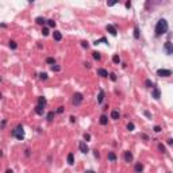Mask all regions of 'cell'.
<instances>
[{
  "instance_id": "ffe728a7",
  "label": "cell",
  "mask_w": 173,
  "mask_h": 173,
  "mask_svg": "<svg viewBox=\"0 0 173 173\" xmlns=\"http://www.w3.org/2000/svg\"><path fill=\"white\" fill-rule=\"evenodd\" d=\"M43 108H45V107L37 106V107H35V112H37L38 115H43Z\"/></svg>"
},
{
  "instance_id": "d4e9b609",
  "label": "cell",
  "mask_w": 173,
  "mask_h": 173,
  "mask_svg": "<svg viewBox=\"0 0 173 173\" xmlns=\"http://www.w3.org/2000/svg\"><path fill=\"white\" fill-rule=\"evenodd\" d=\"M112 62H114V64H119V62H120V57H119L118 54H115L114 57H112Z\"/></svg>"
},
{
  "instance_id": "6da1fadb",
  "label": "cell",
  "mask_w": 173,
  "mask_h": 173,
  "mask_svg": "<svg viewBox=\"0 0 173 173\" xmlns=\"http://www.w3.org/2000/svg\"><path fill=\"white\" fill-rule=\"evenodd\" d=\"M165 33H168V22L165 19H160L156 25V37H161Z\"/></svg>"
},
{
  "instance_id": "b9f144b4",
  "label": "cell",
  "mask_w": 173,
  "mask_h": 173,
  "mask_svg": "<svg viewBox=\"0 0 173 173\" xmlns=\"http://www.w3.org/2000/svg\"><path fill=\"white\" fill-rule=\"evenodd\" d=\"M173 143V139H172V138H169V139H168V145H172Z\"/></svg>"
},
{
  "instance_id": "44dd1931",
  "label": "cell",
  "mask_w": 173,
  "mask_h": 173,
  "mask_svg": "<svg viewBox=\"0 0 173 173\" xmlns=\"http://www.w3.org/2000/svg\"><path fill=\"white\" fill-rule=\"evenodd\" d=\"M145 85H146V88H153V81L150 80V79H148V80H145Z\"/></svg>"
},
{
  "instance_id": "5b68a950",
  "label": "cell",
  "mask_w": 173,
  "mask_h": 173,
  "mask_svg": "<svg viewBox=\"0 0 173 173\" xmlns=\"http://www.w3.org/2000/svg\"><path fill=\"white\" fill-rule=\"evenodd\" d=\"M152 97H153V99H156V100H158V99H160V97H161V91H160V88H157V87H153Z\"/></svg>"
},
{
  "instance_id": "603a6c76",
  "label": "cell",
  "mask_w": 173,
  "mask_h": 173,
  "mask_svg": "<svg viewBox=\"0 0 173 173\" xmlns=\"http://www.w3.org/2000/svg\"><path fill=\"white\" fill-rule=\"evenodd\" d=\"M92 57L95 59H97V61H100V58H101V55H100V53H99V51H93V53H92Z\"/></svg>"
},
{
  "instance_id": "9c48e42d",
  "label": "cell",
  "mask_w": 173,
  "mask_h": 173,
  "mask_svg": "<svg viewBox=\"0 0 173 173\" xmlns=\"http://www.w3.org/2000/svg\"><path fill=\"white\" fill-rule=\"evenodd\" d=\"M134 172L135 173H142L143 172V164L142 162H137L134 166Z\"/></svg>"
},
{
  "instance_id": "cb8c5ba5",
  "label": "cell",
  "mask_w": 173,
  "mask_h": 173,
  "mask_svg": "<svg viewBox=\"0 0 173 173\" xmlns=\"http://www.w3.org/2000/svg\"><path fill=\"white\" fill-rule=\"evenodd\" d=\"M54 115H55L54 111H50V112L47 114V120H49V122H51V120H53V118H54Z\"/></svg>"
},
{
  "instance_id": "52a82bcc",
  "label": "cell",
  "mask_w": 173,
  "mask_h": 173,
  "mask_svg": "<svg viewBox=\"0 0 173 173\" xmlns=\"http://www.w3.org/2000/svg\"><path fill=\"white\" fill-rule=\"evenodd\" d=\"M107 31L111 34V35H114V37H116V34H118V31H116V29H115V26L112 25H107Z\"/></svg>"
},
{
  "instance_id": "8d00e7d4",
  "label": "cell",
  "mask_w": 173,
  "mask_h": 173,
  "mask_svg": "<svg viewBox=\"0 0 173 173\" xmlns=\"http://www.w3.org/2000/svg\"><path fill=\"white\" fill-rule=\"evenodd\" d=\"M64 112V107L61 106V107H58V110H57V114H62Z\"/></svg>"
},
{
  "instance_id": "4316f807",
  "label": "cell",
  "mask_w": 173,
  "mask_h": 173,
  "mask_svg": "<svg viewBox=\"0 0 173 173\" xmlns=\"http://www.w3.org/2000/svg\"><path fill=\"white\" fill-rule=\"evenodd\" d=\"M46 23H47V26H49V27H55V22L53 20V19H49V20H46Z\"/></svg>"
},
{
  "instance_id": "e575fe53",
  "label": "cell",
  "mask_w": 173,
  "mask_h": 173,
  "mask_svg": "<svg viewBox=\"0 0 173 173\" xmlns=\"http://www.w3.org/2000/svg\"><path fill=\"white\" fill-rule=\"evenodd\" d=\"M81 46L84 47V49H88V46H89V45H88V42H85V41H83V42H81Z\"/></svg>"
},
{
  "instance_id": "e0dca14e",
  "label": "cell",
  "mask_w": 173,
  "mask_h": 173,
  "mask_svg": "<svg viewBox=\"0 0 173 173\" xmlns=\"http://www.w3.org/2000/svg\"><path fill=\"white\" fill-rule=\"evenodd\" d=\"M35 22H37V25H41V26H43L45 23H46V19L45 18H42V16H38L37 19H35Z\"/></svg>"
},
{
  "instance_id": "f35d334b",
  "label": "cell",
  "mask_w": 173,
  "mask_h": 173,
  "mask_svg": "<svg viewBox=\"0 0 173 173\" xmlns=\"http://www.w3.org/2000/svg\"><path fill=\"white\" fill-rule=\"evenodd\" d=\"M145 115H146L148 118H150V119H152V115H150V112H149V111H145Z\"/></svg>"
},
{
  "instance_id": "f1b7e54d",
  "label": "cell",
  "mask_w": 173,
  "mask_h": 173,
  "mask_svg": "<svg viewBox=\"0 0 173 173\" xmlns=\"http://www.w3.org/2000/svg\"><path fill=\"white\" fill-rule=\"evenodd\" d=\"M51 70H53V72H59V70H61V66H58V65H53V66H51Z\"/></svg>"
},
{
  "instance_id": "8992f818",
  "label": "cell",
  "mask_w": 173,
  "mask_h": 173,
  "mask_svg": "<svg viewBox=\"0 0 173 173\" xmlns=\"http://www.w3.org/2000/svg\"><path fill=\"white\" fill-rule=\"evenodd\" d=\"M79 148H80V152H81V153H84V154H87V153L89 152V149H88V145L85 143L84 141H81L80 143H79Z\"/></svg>"
},
{
  "instance_id": "1f68e13d",
  "label": "cell",
  "mask_w": 173,
  "mask_h": 173,
  "mask_svg": "<svg viewBox=\"0 0 173 173\" xmlns=\"http://www.w3.org/2000/svg\"><path fill=\"white\" fill-rule=\"evenodd\" d=\"M134 123H129V124H127V130L129 131H134Z\"/></svg>"
},
{
  "instance_id": "4fadbf2b",
  "label": "cell",
  "mask_w": 173,
  "mask_h": 173,
  "mask_svg": "<svg viewBox=\"0 0 173 173\" xmlns=\"http://www.w3.org/2000/svg\"><path fill=\"white\" fill-rule=\"evenodd\" d=\"M99 122H100V124H103V126L108 124V116H107V115H101L100 119H99Z\"/></svg>"
},
{
  "instance_id": "7bdbcfd3",
  "label": "cell",
  "mask_w": 173,
  "mask_h": 173,
  "mask_svg": "<svg viewBox=\"0 0 173 173\" xmlns=\"http://www.w3.org/2000/svg\"><path fill=\"white\" fill-rule=\"evenodd\" d=\"M126 7H127V8H130V7H131V3H130V1H127V3H126Z\"/></svg>"
},
{
  "instance_id": "8fae6325",
  "label": "cell",
  "mask_w": 173,
  "mask_h": 173,
  "mask_svg": "<svg viewBox=\"0 0 173 173\" xmlns=\"http://www.w3.org/2000/svg\"><path fill=\"white\" fill-rule=\"evenodd\" d=\"M124 161H126V162H131V161H133V154H131V152H129V150L124 152Z\"/></svg>"
},
{
  "instance_id": "836d02e7",
  "label": "cell",
  "mask_w": 173,
  "mask_h": 173,
  "mask_svg": "<svg viewBox=\"0 0 173 173\" xmlns=\"http://www.w3.org/2000/svg\"><path fill=\"white\" fill-rule=\"evenodd\" d=\"M108 76H110V79L112 81H116V74H115V73H111V74H108Z\"/></svg>"
},
{
  "instance_id": "484cf974",
  "label": "cell",
  "mask_w": 173,
  "mask_h": 173,
  "mask_svg": "<svg viewBox=\"0 0 173 173\" xmlns=\"http://www.w3.org/2000/svg\"><path fill=\"white\" fill-rule=\"evenodd\" d=\"M134 38L135 39L139 38V29H138V27H135V29H134Z\"/></svg>"
},
{
  "instance_id": "7c38bea8",
  "label": "cell",
  "mask_w": 173,
  "mask_h": 173,
  "mask_svg": "<svg viewBox=\"0 0 173 173\" xmlns=\"http://www.w3.org/2000/svg\"><path fill=\"white\" fill-rule=\"evenodd\" d=\"M97 74L101 77H108V72H107L106 69H103V68H99L97 69Z\"/></svg>"
},
{
  "instance_id": "bcb514c9",
  "label": "cell",
  "mask_w": 173,
  "mask_h": 173,
  "mask_svg": "<svg viewBox=\"0 0 173 173\" xmlns=\"http://www.w3.org/2000/svg\"><path fill=\"white\" fill-rule=\"evenodd\" d=\"M85 173H96V172H93V170H85Z\"/></svg>"
},
{
  "instance_id": "ab89813d",
  "label": "cell",
  "mask_w": 173,
  "mask_h": 173,
  "mask_svg": "<svg viewBox=\"0 0 173 173\" xmlns=\"http://www.w3.org/2000/svg\"><path fill=\"white\" fill-rule=\"evenodd\" d=\"M142 138H143V139H146V141H149V137L146 134H142Z\"/></svg>"
},
{
  "instance_id": "4dcf8cb0",
  "label": "cell",
  "mask_w": 173,
  "mask_h": 173,
  "mask_svg": "<svg viewBox=\"0 0 173 173\" xmlns=\"http://www.w3.org/2000/svg\"><path fill=\"white\" fill-rule=\"evenodd\" d=\"M10 47H11V49H16L18 47L16 42H15V41H10Z\"/></svg>"
},
{
  "instance_id": "ee69618b",
  "label": "cell",
  "mask_w": 173,
  "mask_h": 173,
  "mask_svg": "<svg viewBox=\"0 0 173 173\" xmlns=\"http://www.w3.org/2000/svg\"><path fill=\"white\" fill-rule=\"evenodd\" d=\"M5 173H14V170H12V169H7V170H5Z\"/></svg>"
},
{
  "instance_id": "c3c4849f",
  "label": "cell",
  "mask_w": 173,
  "mask_h": 173,
  "mask_svg": "<svg viewBox=\"0 0 173 173\" xmlns=\"http://www.w3.org/2000/svg\"><path fill=\"white\" fill-rule=\"evenodd\" d=\"M1 97H3V95H1V93H0V99H1Z\"/></svg>"
},
{
  "instance_id": "ba28073f",
  "label": "cell",
  "mask_w": 173,
  "mask_h": 173,
  "mask_svg": "<svg viewBox=\"0 0 173 173\" xmlns=\"http://www.w3.org/2000/svg\"><path fill=\"white\" fill-rule=\"evenodd\" d=\"M165 50H166V54L170 55L173 53V49H172V43H170V41H166L165 42Z\"/></svg>"
},
{
  "instance_id": "f6af8a7d",
  "label": "cell",
  "mask_w": 173,
  "mask_h": 173,
  "mask_svg": "<svg viewBox=\"0 0 173 173\" xmlns=\"http://www.w3.org/2000/svg\"><path fill=\"white\" fill-rule=\"evenodd\" d=\"M84 65H85V68H88V69H89V68H91V65H89V64H88V62H85V64H84Z\"/></svg>"
},
{
  "instance_id": "2e32d148",
  "label": "cell",
  "mask_w": 173,
  "mask_h": 173,
  "mask_svg": "<svg viewBox=\"0 0 173 173\" xmlns=\"http://www.w3.org/2000/svg\"><path fill=\"white\" fill-rule=\"evenodd\" d=\"M68 164L69 165L74 164V156H73V153H69V154H68Z\"/></svg>"
},
{
  "instance_id": "7402d4cb",
  "label": "cell",
  "mask_w": 173,
  "mask_h": 173,
  "mask_svg": "<svg viewBox=\"0 0 173 173\" xmlns=\"http://www.w3.org/2000/svg\"><path fill=\"white\" fill-rule=\"evenodd\" d=\"M46 64H49V65H55V59L53 58V57H47V58H46Z\"/></svg>"
},
{
  "instance_id": "60d3db41",
  "label": "cell",
  "mask_w": 173,
  "mask_h": 173,
  "mask_svg": "<svg viewBox=\"0 0 173 173\" xmlns=\"http://www.w3.org/2000/svg\"><path fill=\"white\" fill-rule=\"evenodd\" d=\"M70 122L74 123V122H76V118H74V116H70Z\"/></svg>"
},
{
  "instance_id": "f546056e",
  "label": "cell",
  "mask_w": 173,
  "mask_h": 173,
  "mask_svg": "<svg viewBox=\"0 0 173 173\" xmlns=\"http://www.w3.org/2000/svg\"><path fill=\"white\" fill-rule=\"evenodd\" d=\"M39 79L41 80H47L49 77H47V73H39Z\"/></svg>"
},
{
  "instance_id": "5bb4252c",
  "label": "cell",
  "mask_w": 173,
  "mask_h": 173,
  "mask_svg": "<svg viewBox=\"0 0 173 173\" xmlns=\"http://www.w3.org/2000/svg\"><path fill=\"white\" fill-rule=\"evenodd\" d=\"M103 100H104V91H103V89H100V91H99V96H97V103H99V104H101V103H103Z\"/></svg>"
},
{
  "instance_id": "d6986e66",
  "label": "cell",
  "mask_w": 173,
  "mask_h": 173,
  "mask_svg": "<svg viewBox=\"0 0 173 173\" xmlns=\"http://www.w3.org/2000/svg\"><path fill=\"white\" fill-rule=\"evenodd\" d=\"M108 160L112 161V162H115V161H116V154H115L114 152H110L108 153Z\"/></svg>"
},
{
  "instance_id": "7a4b0ae2",
  "label": "cell",
  "mask_w": 173,
  "mask_h": 173,
  "mask_svg": "<svg viewBox=\"0 0 173 173\" xmlns=\"http://www.w3.org/2000/svg\"><path fill=\"white\" fill-rule=\"evenodd\" d=\"M12 135L14 137H16L18 139H23L25 138V133H23V127H22V124H18L16 129H14L12 130Z\"/></svg>"
},
{
  "instance_id": "d590c367",
  "label": "cell",
  "mask_w": 173,
  "mask_h": 173,
  "mask_svg": "<svg viewBox=\"0 0 173 173\" xmlns=\"http://www.w3.org/2000/svg\"><path fill=\"white\" fill-rule=\"evenodd\" d=\"M161 130H162V129H161L160 126H154V131H156V133H161Z\"/></svg>"
},
{
  "instance_id": "3957f363",
  "label": "cell",
  "mask_w": 173,
  "mask_h": 173,
  "mask_svg": "<svg viewBox=\"0 0 173 173\" xmlns=\"http://www.w3.org/2000/svg\"><path fill=\"white\" fill-rule=\"evenodd\" d=\"M83 100H84V97H83V93L76 92L74 95H73L72 103H73V106H80L81 103H83Z\"/></svg>"
},
{
  "instance_id": "7dc6e473",
  "label": "cell",
  "mask_w": 173,
  "mask_h": 173,
  "mask_svg": "<svg viewBox=\"0 0 173 173\" xmlns=\"http://www.w3.org/2000/svg\"><path fill=\"white\" fill-rule=\"evenodd\" d=\"M1 156H3V153H1V150H0V157H1Z\"/></svg>"
},
{
  "instance_id": "74e56055",
  "label": "cell",
  "mask_w": 173,
  "mask_h": 173,
  "mask_svg": "<svg viewBox=\"0 0 173 173\" xmlns=\"http://www.w3.org/2000/svg\"><path fill=\"white\" fill-rule=\"evenodd\" d=\"M84 139H85V141H89V139H91V135L85 133V134H84Z\"/></svg>"
},
{
  "instance_id": "277c9868",
  "label": "cell",
  "mask_w": 173,
  "mask_h": 173,
  "mask_svg": "<svg viewBox=\"0 0 173 173\" xmlns=\"http://www.w3.org/2000/svg\"><path fill=\"white\" fill-rule=\"evenodd\" d=\"M157 76L158 77H169V76H172V70H169V69H158L157 70Z\"/></svg>"
},
{
  "instance_id": "ac0fdd59",
  "label": "cell",
  "mask_w": 173,
  "mask_h": 173,
  "mask_svg": "<svg viewBox=\"0 0 173 173\" xmlns=\"http://www.w3.org/2000/svg\"><path fill=\"white\" fill-rule=\"evenodd\" d=\"M119 116H120V114H119L116 110L111 111V118H112V119H115V120H116V119H119Z\"/></svg>"
},
{
  "instance_id": "9a60e30c",
  "label": "cell",
  "mask_w": 173,
  "mask_h": 173,
  "mask_svg": "<svg viewBox=\"0 0 173 173\" xmlns=\"http://www.w3.org/2000/svg\"><path fill=\"white\" fill-rule=\"evenodd\" d=\"M38 106H41V107L46 106V99H45L43 96H39L38 97Z\"/></svg>"
},
{
  "instance_id": "d6a6232c",
  "label": "cell",
  "mask_w": 173,
  "mask_h": 173,
  "mask_svg": "<svg viewBox=\"0 0 173 173\" xmlns=\"http://www.w3.org/2000/svg\"><path fill=\"white\" fill-rule=\"evenodd\" d=\"M42 35H45V37L49 35V29H47V27H43L42 29Z\"/></svg>"
},
{
  "instance_id": "83f0119b",
  "label": "cell",
  "mask_w": 173,
  "mask_h": 173,
  "mask_svg": "<svg viewBox=\"0 0 173 173\" xmlns=\"http://www.w3.org/2000/svg\"><path fill=\"white\" fill-rule=\"evenodd\" d=\"M158 150H160L161 153H166V149H165V146L162 143H160L158 145Z\"/></svg>"
},
{
  "instance_id": "30bf717a",
  "label": "cell",
  "mask_w": 173,
  "mask_h": 173,
  "mask_svg": "<svg viewBox=\"0 0 173 173\" xmlns=\"http://www.w3.org/2000/svg\"><path fill=\"white\" fill-rule=\"evenodd\" d=\"M53 38H54V41L59 42V41L62 39V34H61V31H54V33H53Z\"/></svg>"
}]
</instances>
